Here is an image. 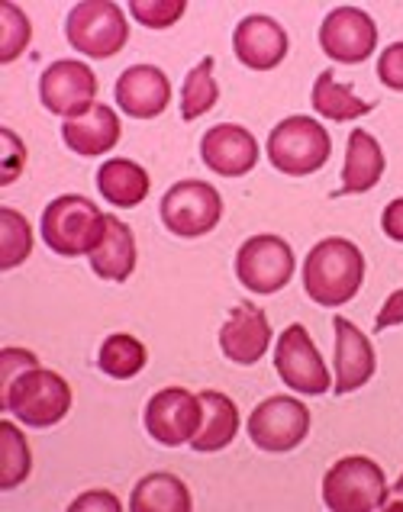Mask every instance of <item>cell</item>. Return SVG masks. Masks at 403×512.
Returning <instances> with one entry per match:
<instances>
[{
  "mask_svg": "<svg viewBox=\"0 0 403 512\" xmlns=\"http://www.w3.org/2000/svg\"><path fill=\"white\" fill-rule=\"evenodd\" d=\"M365 281V255L349 239H323L304 261V290L320 306L349 303Z\"/></svg>",
  "mask_w": 403,
  "mask_h": 512,
  "instance_id": "1",
  "label": "cell"
},
{
  "mask_svg": "<svg viewBox=\"0 0 403 512\" xmlns=\"http://www.w3.org/2000/svg\"><path fill=\"white\" fill-rule=\"evenodd\" d=\"M0 406L30 429L59 426L71 409V387L62 374L49 368H30L0 393Z\"/></svg>",
  "mask_w": 403,
  "mask_h": 512,
  "instance_id": "2",
  "label": "cell"
},
{
  "mask_svg": "<svg viewBox=\"0 0 403 512\" xmlns=\"http://www.w3.org/2000/svg\"><path fill=\"white\" fill-rule=\"evenodd\" d=\"M104 213L88 197L65 194L42 210V239L62 258L91 255L104 236Z\"/></svg>",
  "mask_w": 403,
  "mask_h": 512,
  "instance_id": "3",
  "label": "cell"
},
{
  "mask_svg": "<svg viewBox=\"0 0 403 512\" xmlns=\"http://www.w3.org/2000/svg\"><path fill=\"white\" fill-rule=\"evenodd\" d=\"M329 155H333V139L310 116H287L268 136V162L291 178L320 171Z\"/></svg>",
  "mask_w": 403,
  "mask_h": 512,
  "instance_id": "4",
  "label": "cell"
},
{
  "mask_svg": "<svg viewBox=\"0 0 403 512\" xmlns=\"http://www.w3.org/2000/svg\"><path fill=\"white\" fill-rule=\"evenodd\" d=\"M384 500L387 477L371 458H342L323 477V503L333 512H374L384 509Z\"/></svg>",
  "mask_w": 403,
  "mask_h": 512,
  "instance_id": "5",
  "label": "cell"
},
{
  "mask_svg": "<svg viewBox=\"0 0 403 512\" xmlns=\"http://www.w3.org/2000/svg\"><path fill=\"white\" fill-rule=\"evenodd\" d=\"M65 36L88 58H113L129 42V23L113 0H84L68 13Z\"/></svg>",
  "mask_w": 403,
  "mask_h": 512,
  "instance_id": "6",
  "label": "cell"
},
{
  "mask_svg": "<svg viewBox=\"0 0 403 512\" xmlns=\"http://www.w3.org/2000/svg\"><path fill=\"white\" fill-rule=\"evenodd\" d=\"M162 223L181 239H197L217 229L223 216V197L207 181H178L162 197Z\"/></svg>",
  "mask_w": 403,
  "mask_h": 512,
  "instance_id": "7",
  "label": "cell"
},
{
  "mask_svg": "<svg viewBox=\"0 0 403 512\" xmlns=\"http://www.w3.org/2000/svg\"><path fill=\"white\" fill-rule=\"evenodd\" d=\"M236 277L252 294H278L294 277V252L281 236H252L236 255Z\"/></svg>",
  "mask_w": 403,
  "mask_h": 512,
  "instance_id": "8",
  "label": "cell"
},
{
  "mask_svg": "<svg viewBox=\"0 0 403 512\" xmlns=\"http://www.w3.org/2000/svg\"><path fill=\"white\" fill-rule=\"evenodd\" d=\"M310 432V409L294 397H268L249 416V438L255 448L284 455L294 451Z\"/></svg>",
  "mask_w": 403,
  "mask_h": 512,
  "instance_id": "9",
  "label": "cell"
},
{
  "mask_svg": "<svg viewBox=\"0 0 403 512\" xmlns=\"http://www.w3.org/2000/svg\"><path fill=\"white\" fill-rule=\"evenodd\" d=\"M39 97L42 107L55 116H65V120H75V116L88 113L94 107L97 97V75L75 58H62V62H52L39 78Z\"/></svg>",
  "mask_w": 403,
  "mask_h": 512,
  "instance_id": "10",
  "label": "cell"
},
{
  "mask_svg": "<svg viewBox=\"0 0 403 512\" xmlns=\"http://www.w3.org/2000/svg\"><path fill=\"white\" fill-rule=\"evenodd\" d=\"M275 368L281 374V380L291 390L297 393H310V397H320L329 387H333V380H329V371L320 358V351H316L310 332L294 323L281 332L278 339V348H275Z\"/></svg>",
  "mask_w": 403,
  "mask_h": 512,
  "instance_id": "11",
  "label": "cell"
},
{
  "mask_svg": "<svg viewBox=\"0 0 403 512\" xmlns=\"http://www.w3.org/2000/svg\"><path fill=\"white\" fill-rule=\"evenodd\" d=\"M200 429V397L184 387L158 390L146 406V432L158 445L178 448L191 445L194 432Z\"/></svg>",
  "mask_w": 403,
  "mask_h": 512,
  "instance_id": "12",
  "label": "cell"
},
{
  "mask_svg": "<svg viewBox=\"0 0 403 512\" xmlns=\"http://www.w3.org/2000/svg\"><path fill=\"white\" fill-rule=\"evenodd\" d=\"M378 46V26L358 7H336L320 26V49L342 65H358Z\"/></svg>",
  "mask_w": 403,
  "mask_h": 512,
  "instance_id": "13",
  "label": "cell"
},
{
  "mask_svg": "<svg viewBox=\"0 0 403 512\" xmlns=\"http://www.w3.org/2000/svg\"><path fill=\"white\" fill-rule=\"evenodd\" d=\"M200 158L220 178H242L258 165V142L246 126L220 123L200 139Z\"/></svg>",
  "mask_w": 403,
  "mask_h": 512,
  "instance_id": "14",
  "label": "cell"
},
{
  "mask_svg": "<svg viewBox=\"0 0 403 512\" xmlns=\"http://www.w3.org/2000/svg\"><path fill=\"white\" fill-rule=\"evenodd\" d=\"M287 33L278 20L262 17V13H252L246 17L233 33V52L246 68L252 71H271L278 68L287 58Z\"/></svg>",
  "mask_w": 403,
  "mask_h": 512,
  "instance_id": "15",
  "label": "cell"
},
{
  "mask_svg": "<svg viewBox=\"0 0 403 512\" xmlns=\"http://www.w3.org/2000/svg\"><path fill=\"white\" fill-rule=\"evenodd\" d=\"M117 104L133 120H155L171 104V81L155 65H133L117 81Z\"/></svg>",
  "mask_w": 403,
  "mask_h": 512,
  "instance_id": "16",
  "label": "cell"
},
{
  "mask_svg": "<svg viewBox=\"0 0 403 512\" xmlns=\"http://www.w3.org/2000/svg\"><path fill=\"white\" fill-rule=\"evenodd\" d=\"M271 345V326L265 310H258L252 303H239L233 316L226 319L220 329V348L229 361L236 364H255L265 358Z\"/></svg>",
  "mask_w": 403,
  "mask_h": 512,
  "instance_id": "17",
  "label": "cell"
},
{
  "mask_svg": "<svg viewBox=\"0 0 403 512\" xmlns=\"http://www.w3.org/2000/svg\"><path fill=\"white\" fill-rule=\"evenodd\" d=\"M333 329H336V387L333 390L342 397V393L365 387L374 377L378 361H374V348L368 342V335L355 323L336 316Z\"/></svg>",
  "mask_w": 403,
  "mask_h": 512,
  "instance_id": "18",
  "label": "cell"
},
{
  "mask_svg": "<svg viewBox=\"0 0 403 512\" xmlns=\"http://www.w3.org/2000/svg\"><path fill=\"white\" fill-rule=\"evenodd\" d=\"M62 139L71 152H78L84 158L107 155L120 142V116L107 104H94L88 113L75 116V120H65Z\"/></svg>",
  "mask_w": 403,
  "mask_h": 512,
  "instance_id": "19",
  "label": "cell"
},
{
  "mask_svg": "<svg viewBox=\"0 0 403 512\" xmlns=\"http://www.w3.org/2000/svg\"><path fill=\"white\" fill-rule=\"evenodd\" d=\"M88 258H91L94 274L104 277V281H113V284L129 281V274L136 271V239H133V229H129L123 219L107 216L104 219V236H100L97 248Z\"/></svg>",
  "mask_w": 403,
  "mask_h": 512,
  "instance_id": "20",
  "label": "cell"
},
{
  "mask_svg": "<svg viewBox=\"0 0 403 512\" xmlns=\"http://www.w3.org/2000/svg\"><path fill=\"white\" fill-rule=\"evenodd\" d=\"M200 397V429L191 438V448L200 455L223 451L239 432V409L220 390H204Z\"/></svg>",
  "mask_w": 403,
  "mask_h": 512,
  "instance_id": "21",
  "label": "cell"
},
{
  "mask_svg": "<svg viewBox=\"0 0 403 512\" xmlns=\"http://www.w3.org/2000/svg\"><path fill=\"white\" fill-rule=\"evenodd\" d=\"M384 174V152L378 139L365 129H352L349 149H345V168H342V187L336 190V197L342 194H365Z\"/></svg>",
  "mask_w": 403,
  "mask_h": 512,
  "instance_id": "22",
  "label": "cell"
},
{
  "mask_svg": "<svg viewBox=\"0 0 403 512\" xmlns=\"http://www.w3.org/2000/svg\"><path fill=\"white\" fill-rule=\"evenodd\" d=\"M149 187V171L129 158H110L97 171V190L110 207H139L149 197Z\"/></svg>",
  "mask_w": 403,
  "mask_h": 512,
  "instance_id": "23",
  "label": "cell"
},
{
  "mask_svg": "<svg viewBox=\"0 0 403 512\" xmlns=\"http://www.w3.org/2000/svg\"><path fill=\"white\" fill-rule=\"evenodd\" d=\"M191 490L175 474H146L133 490L129 509L133 512H191Z\"/></svg>",
  "mask_w": 403,
  "mask_h": 512,
  "instance_id": "24",
  "label": "cell"
},
{
  "mask_svg": "<svg viewBox=\"0 0 403 512\" xmlns=\"http://www.w3.org/2000/svg\"><path fill=\"white\" fill-rule=\"evenodd\" d=\"M313 110L326 116V120H336V123H349L358 120L374 110V104H365L352 94L349 84H339L333 71H320V78L313 84Z\"/></svg>",
  "mask_w": 403,
  "mask_h": 512,
  "instance_id": "25",
  "label": "cell"
},
{
  "mask_svg": "<svg viewBox=\"0 0 403 512\" xmlns=\"http://www.w3.org/2000/svg\"><path fill=\"white\" fill-rule=\"evenodd\" d=\"M146 361H149L146 345H142L136 335H126V332H117V335H110V339H104L100 355H97L100 371L113 380L136 377L142 368H146Z\"/></svg>",
  "mask_w": 403,
  "mask_h": 512,
  "instance_id": "26",
  "label": "cell"
},
{
  "mask_svg": "<svg viewBox=\"0 0 403 512\" xmlns=\"http://www.w3.org/2000/svg\"><path fill=\"white\" fill-rule=\"evenodd\" d=\"M33 471V451L13 422H0V490H17Z\"/></svg>",
  "mask_w": 403,
  "mask_h": 512,
  "instance_id": "27",
  "label": "cell"
},
{
  "mask_svg": "<svg viewBox=\"0 0 403 512\" xmlns=\"http://www.w3.org/2000/svg\"><path fill=\"white\" fill-rule=\"evenodd\" d=\"M217 100H220V87H217V78H213V58L207 55L204 62L187 71V78H184L181 116H184L187 123L200 120V116L217 107Z\"/></svg>",
  "mask_w": 403,
  "mask_h": 512,
  "instance_id": "28",
  "label": "cell"
},
{
  "mask_svg": "<svg viewBox=\"0 0 403 512\" xmlns=\"http://www.w3.org/2000/svg\"><path fill=\"white\" fill-rule=\"evenodd\" d=\"M33 255V229L26 216L4 207L0 210V268L10 271Z\"/></svg>",
  "mask_w": 403,
  "mask_h": 512,
  "instance_id": "29",
  "label": "cell"
},
{
  "mask_svg": "<svg viewBox=\"0 0 403 512\" xmlns=\"http://www.w3.org/2000/svg\"><path fill=\"white\" fill-rule=\"evenodd\" d=\"M0 13H4V23H0V62L7 65L26 52V46H30V39H33V26L17 4H4Z\"/></svg>",
  "mask_w": 403,
  "mask_h": 512,
  "instance_id": "30",
  "label": "cell"
},
{
  "mask_svg": "<svg viewBox=\"0 0 403 512\" xmlns=\"http://www.w3.org/2000/svg\"><path fill=\"white\" fill-rule=\"evenodd\" d=\"M184 0H129V13L149 29H168L184 17Z\"/></svg>",
  "mask_w": 403,
  "mask_h": 512,
  "instance_id": "31",
  "label": "cell"
},
{
  "mask_svg": "<svg viewBox=\"0 0 403 512\" xmlns=\"http://www.w3.org/2000/svg\"><path fill=\"white\" fill-rule=\"evenodd\" d=\"M30 368H39V358L33 355V351H26V348H4L0 351V393L10 390L13 380Z\"/></svg>",
  "mask_w": 403,
  "mask_h": 512,
  "instance_id": "32",
  "label": "cell"
},
{
  "mask_svg": "<svg viewBox=\"0 0 403 512\" xmlns=\"http://www.w3.org/2000/svg\"><path fill=\"white\" fill-rule=\"evenodd\" d=\"M378 78L391 87V91H403V42L387 46L378 58Z\"/></svg>",
  "mask_w": 403,
  "mask_h": 512,
  "instance_id": "33",
  "label": "cell"
},
{
  "mask_svg": "<svg viewBox=\"0 0 403 512\" xmlns=\"http://www.w3.org/2000/svg\"><path fill=\"white\" fill-rule=\"evenodd\" d=\"M4 142H7V171H4V181H0V184H13L20 178L23 165H26V149H23V142L17 139V133H10V129H4Z\"/></svg>",
  "mask_w": 403,
  "mask_h": 512,
  "instance_id": "34",
  "label": "cell"
},
{
  "mask_svg": "<svg viewBox=\"0 0 403 512\" xmlns=\"http://www.w3.org/2000/svg\"><path fill=\"white\" fill-rule=\"evenodd\" d=\"M71 512H88V509H107V512H120L123 509V503L113 496L110 490H91V493H84V496H78L75 503L68 506Z\"/></svg>",
  "mask_w": 403,
  "mask_h": 512,
  "instance_id": "35",
  "label": "cell"
},
{
  "mask_svg": "<svg viewBox=\"0 0 403 512\" xmlns=\"http://www.w3.org/2000/svg\"><path fill=\"white\" fill-rule=\"evenodd\" d=\"M400 323H403V287L397 290V294H391V297L384 300V306H381L378 319H374V329L384 332V329L400 326Z\"/></svg>",
  "mask_w": 403,
  "mask_h": 512,
  "instance_id": "36",
  "label": "cell"
},
{
  "mask_svg": "<svg viewBox=\"0 0 403 512\" xmlns=\"http://www.w3.org/2000/svg\"><path fill=\"white\" fill-rule=\"evenodd\" d=\"M381 229L387 232V239L403 242V197L391 200V203H387V207H384Z\"/></svg>",
  "mask_w": 403,
  "mask_h": 512,
  "instance_id": "37",
  "label": "cell"
},
{
  "mask_svg": "<svg viewBox=\"0 0 403 512\" xmlns=\"http://www.w3.org/2000/svg\"><path fill=\"white\" fill-rule=\"evenodd\" d=\"M384 509H387V512H403V474H400V480H397V484H394L391 490H387Z\"/></svg>",
  "mask_w": 403,
  "mask_h": 512,
  "instance_id": "38",
  "label": "cell"
}]
</instances>
